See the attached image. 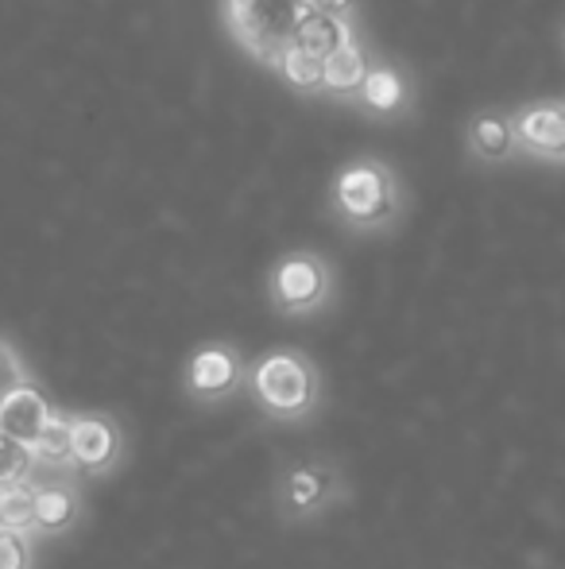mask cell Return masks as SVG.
Instances as JSON below:
<instances>
[{
    "label": "cell",
    "instance_id": "6da1fadb",
    "mask_svg": "<svg viewBox=\"0 0 565 569\" xmlns=\"http://www.w3.org/2000/svg\"><path fill=\"white\" fill-rule=\"evenodd\" d=\"M249 396L275 427H302L322 415V368L302 349L280 345L249 365Z\"/></svg>",
    "mask_w": 565,
    "mask_h": 569
},
{
    "label": "cell",
    "instance_id": "7a4b0ae2",
    "mask_svg": "<svg viewBox=\"0 0 565 569\" xmlns=\"http://www.w3.org/2000/svg\"><path fill=\"white\" fill-rule=\"evenodd\" d=\"M349 500V472L330 453L286 457L272 477V511L286 527L317 523Z\"/></svg>",
    "mask_w": 565,
    "mask_h": 569
},
{
    "label": "cell",
    "instance_id": "3957f363",
    "mask_svg": "<svg viewBox=\"0 0 565 569\" xmlns=\"http://www.w3.org/2000/svg\"><path fill=\"white\" fill-rule=\"evenodd\" d=\"M333 210L349 229H387L400 213V187H395L392 167L380 159L349 163L333 182Z\"/></svg>",
    "mask_w": 565,
    "mask_h": 569
},
{
    "label": "cell",
    "instance_id": "277c9868",
    "mask_svg": "<svg viewBox=\"0 0 565 569\" xmlns=\"http://www.w3.org/2000/svg\"><path fill=\"white\" fill-rule=\"evenodd\" d=\"M268 302L283 318H314L333 302V268L317 252H286L268 276Z\"/></svg>",
    "mask_w": 565,
    "mask_h": 569
},
{
    "label": "cell",
    "instance_id": "5b68a950",
    "mask_svg": "<svg viewBox=\"0 0 565 569\" xmlns=\"http://www.w3.org/2000/svg\"><path fill=\"white\" fill-rule=\"evenodd\" d=\"M302 0H229V28L256 62L280 67L294 43Z\"/></svg>",
    "mask_w": 565,
    "mask_h": 569
},
{
    "label": "cell",
    "instance_id": "8992f818",
    "mask_svg": "<svg viewBox=\"0 0 565 569\" xmlns=\"http://www.w3.org/2000/svg\"><path fill=\"white\" fill-rule=\"evenodd\" d=\"M249 388V360L233 341H205L182 368V396L198 407H221Z\"/></svg>",
    "mask_w": 565,
    "mask_h": 569
},
{
    "label": "cell",
    "instance_id": "52a82bcc",
    "mask_svg": "<svg viewBox=\"0 0 565 569\" xmlns=\"http://www.w3.org/2000/svg\"><path fill=\"white\" fill-rule=\"evenodd\" d=\"M70 435V465L85 477H113L121 469L129 442H124L121 422L109 411H62Z\"/></svg>",
    "mask_w": 565,
    "mask_h": 569
},
{
    "label": "cell",
    "instance_id": "ba28073f",
    "mask_svg": "<svg viewBox=\"0 0 565 569\" xmlns=\"http://www.w3.org/2000/svg\"><path fill=\"white\" fill-rule=\"evenodd\" d=\"M82 516L85 503L78 485H70V480H39L36 485V535H43V539L74 535Z\"/></svg>",
    "mask_w": 565,
    "mask_h": 569
},
{
    "label": "cell",
    "instance_id": "9c48e42d",
    "mask_svg": "<svg viewBox=\"0 0 565 569\" xmlns=\"http://www.w3.org/2000/svg\"><path fill=\"white\" fill-rule=\"evenodd\" d=\"M54 415H59V407H54L36 383H23L20 391H12V396L0 403V435L16 438V442H23V446H36L39 435L51 427Z\"/></svg>",
    "mask_w": 565,
    "mask_h": 569
},
{
    "label": "cell",
    "instance_id": "30bf717a",
    "mask_svg": "<svg viewBox=\"0 0 565 569\" xmlns=\"http://www.w3.org/2000/svg\"><path fill=\"white\" fill-rule=\"evenodd\" d=\"M515 140L538 159H565V106L543 101L515 117Z\"/></svg>",
    "mask_w": 565,
    "mask_h": 569
},
{
    "label": "cell",
    "instance_id": "8fae6325",
    "mask_svg": "<svg viewBox=\"0 0 565 569\" xmlns=\"http://www.w3.org/2000/svg\"><path fill=\"white\" fill-rule=\"evenodd\" d=\"M353 39V28H349L341 16H325V12H310L302 4L299 12V23H294V43L302 54H310L314 62H325L330 54H337L341 47Z\"/></svg>",
    "mask_w": 565,
    "mask_h": 569
},
{
    "label": "cell",
    "instance_id": "7c38bea8",
    "mask_svg": "<svg viewBox=\"0 0 565 569\" xmlns=\"http://www.w3.org/2000/svg\"><path fill=\"white\" fill-rule=\"evenodd\" d=\"M468 148L484 159V163H500L512 156L515 148V124L500 113H481L468 124Z\"/></svg>",
    "mask_w": 565,
    "mask_h": 569
},
{
    "label": "cell",
    "instance_id": "4fadbf2b",
    "mask_svg": "<svg viewBox=\"0 0 565 569\" xmlns=\"http://www.w3.org/2000/svg\"><path fill=\"white\" fill-rule=\"evenodd\" d=\"M322 74H325V90L330 93H356L369 78V62H364V51L356 47V39H349L337 54L322 62Z\"/></svg>",
    "mask_w": 565,
    "mask_h": 569
},
{
    "label": "cell",
    "instance_id": "5bb4252c",
    "mask_svg": "<svg viewBox=\"0 0 565 569\" xmlns=\"http://www.w3.org/2000/svg\"><path fill=\"white\" fill-rule=\"evenodd\" d=\"M0 531L36 535V480L0 492Z\"/></svg>",
    "mask_w": 565,
    "mask_h": 569
},
{
    "label": "cell",
    "instance_id": "9a60e30c",
    "mask_svg": "<svg viewBox=\"0 0 565 569\" xmlns=\"http://www.w3.org/2000/svg\"><path fill=\"white\" fill-rule=\"evenodd\" d=\"M361 98H364V106L376 109V113H400L407 90H403V78L395 74L392 67H376V70H369V78H364Z\"/></svg>",
    "mask_w": 565,
    "mask_h": 569
},
{
    "label": "cell",
    "instance_id": "2e32d148",
    "mask_svg": "<svg viewBox=\"0 0 565 569\" xmlns=\"http://www.w3.org/2000/svg\"><path fill=\"white\" fill-rule=\"evenodd\" d=\"M36 469H39V457L31 446L0 435V492H4V488L31 485V480H36Z\"/></svg>",
    "mask_w": 565,
    "mask_h": 569
},
{
    "label": "cell",
    "instance_id": "e0dca14e",
    "mask_svg": "<svg viewBox=\"0 0 565 569\" xmlns=\"http://www.w3.org/2000/svg\"><path fill=\"white\" fill-rule=\"evenodd\" d=\"M39 457V465H47V469H74L70 465V435H67V415H54L51 427L39 435V442L31 446Z\"/></svg>",
    "mask_w": 565,
    "mask_h": 569
},
{
    "label": "cell",
    "instance_id": "ac0fdd59",
    "mask_svg": "<svg viewBox=\"0 0 565 569\" xmlns=\"http://www.w3.org/2000/svg\"><path fill=\"white\" fill-rule=\"evenodd\" d=\"M283 78L294 86V90H325V74L322 62H314L310 54H302L299 47H286L283 62H280Z\"/></svg>",
    "mask_w": 565,
    "mask_h": 569
},
{
    "label": "cell",
    "instance_id": "d6986e66",
    "mask_svg": "<svg viewBox=\"0 0 565 569\" xmlns=\"http://www.w3.org/2000/svg\"><path fill=\"white\" fill-rule=\"evenodd\" d=\"M23 383H31L28 360L20 357V349H16L12 341L0 338V403H4L12 391H20Z\"/></svg>",
    "mask_w": 565,
    "mask_h": 569
},
{
    "label": "cell",
    "instance_id": "ffe728a7",
    "mask_svg": "<svg viewBox=\"0 0 565 569\" xmlns=\"http://www.w3.org/2000/svg\"><path fill=\"white\" fill-rule=\"evenodd\" d=\"M0 569H31V539L16 531H0Z\"/></svg>",
    "mask_w": 565,
    "mask_h": 569
},
{
    "label": "cell",
    "instance_id": "44dd1931",
    "mask_svg": "<svg viewBox=\"0 0 565 569\" xmlns=\"http://www.w3.org/2000/svg\"><path fill=\"white\" fill-rule=\"evenodd\" d=\"M310 12H325V16H345L353 8V0H302Z\"/></svg>",
    "mask_w": 565,
    "mask_h": 569
}]
</instances>
